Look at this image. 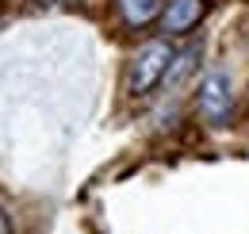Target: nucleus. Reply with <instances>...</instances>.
<instances>
[{"mask_svg":"<svg viewBox=\"0 0 249 234\" xmlns=\"http://www.w3.org/2000/svg\"><path fill=\"white\" fill-rule=\"evenodd\" d=\"M38 4H69V0H38Z\"/></svg>","mask_w":249,"mask_h":234,"instance_id":"6","label":"nucleus"},{"mask_svg":"<svg viewBox=\"0 0 249 234\" xmlns=\"http://www.w3.org/2000/svg\"><path fill=\"white\" fill-rule=\"evenodd\" d=\"M173 46H169V39H150V42H142L138 50H134V58L126 61V92L130 96H146V92H154L165 77H169V65H173Z\"/></svg>","mask_w":249,"mask_h":234,"instance_id":"1","label":"nucleus"},{"mask_svg":"<svg viewBox=\"0 0 249 234\" xmlns=\"http://www.w3.org/2000/svg\"><path fill=\"white\" fill-rule=\"evenodd\" d=\"M0 234H12V219H8V211L0 207Z\"/></svg>","mask_w":249,"mask_h":234,"instance_id":"5","label":"nucleus"},{"mask_svg":"<svg viewBox=\"0 0 249 234\" xmlns=\"http://www.w3.org/2000/svg\"><path fill=\"white\" fill-rule=\"evenodd\" d=\"M115 12L130 31H142L150 27L154 20H161L165 12V0H115Z\"/></svg>","mask_w":249,"mask_h":234,"instance_id":"4","label":"nucleus"},{"mask_svg":"<svg viewBox=\"0 0 249 234\" xmlns=\"http://www.w3.org/2000/svg\"><path fill=\"white\" fill-rule=\"evenodd\" d=\"M207 16V0H165L161 12V31L169 35H188L192 27H199V20Z\"/></svg>","mask_w":249,"mask_h":234,"instance_id":"3","label":"nucleus"},{"mask_svg":"<svg viewBox=\"0 0 249 234\" xmlns=\"http://www.w3.org/2000/svg\"><path fill=\"white\" fill-rule=\"evenodd\" d=\"M196 112L215 131L234 123V81H230V73H222V69L203 73V81L196 88Z\"/></svg>","mask_w":249,"mask_h":234,"instance_id":"2","label":"nucleus"}]
</instances>
